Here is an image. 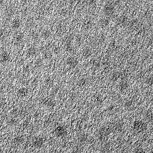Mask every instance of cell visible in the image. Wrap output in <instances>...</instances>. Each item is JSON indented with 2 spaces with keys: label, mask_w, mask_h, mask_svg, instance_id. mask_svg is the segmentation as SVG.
Masks as SVG:
<instances>
[{
  "label": "cell",
  "mask_w": 153,
  "mask_h": 153,
  "mask_svg": "<svg viewBox=\"0 0 153 153\" xmlns=\"http://www.w3.org/2000/svg\"><path fill=\"white\" fill-rule=\"evenodd\" d=\"M55 134L58 137H63L66 135L67 132L64 127L59 126L55 130Z\"/></svg>",
  "instance_id": "obj_3"
},
{
  "label": "cell",
  "mask_w": 153,
  "mask_h": 153,
  "mask_svg": "<svg viewBox=\"0 0 153 153\" xmlns=\"http://www.w3.org/2000/svg\"><path fill=\"white\" fill-rule=\"evenodd\" d=\"M71 153H82V152L80 149L79 148H75L74 149Z\"/></svg>",
  "instance_id": "obj_8"
},
{
  "label": "cell",
  "mask_w": 153,
  "mask_h": 153,
  "mask_svg": "<svg viewBox=\"0 0 153 153\" xmlns=\"http://www.w3.org/2000/svg\"><path fill=\"white\" fill-rule=\"evenodd\" d=\"M44 143L45 142L42 138H37L33 142V145L36 148L39 149L41 148L44 145Z\"/></svg>",
  "instance_id": "obj_4"
},
{
  "label": "cell",
  "mask_w": 153,
  "mask_h": 153,
  "mask_svg": "<svg viewBox=\"0 0 153 153\" xmlns=\"http://www.w3.org/2000/svg\"><path fill=\"white\" fill-rule=\"evenodd\" d=\"M134 153H145V150L143 148L138 147L136 148Z\"/></svg>",
  "instance_id": "obj_7"
},
{
  "label": "cell",
  "mask_w": 153,
  "mask_h": 153,
  "mask_svg": "<svg viewBox=\"0 0 153 153\" xmlns=\"http://www.w3.org/2000/svg\"><path fill=\"white\" fill-rule=\"evenodd\" d=\"M110 150H111V147L109 145L106 144L103 148L102 152L103 153H109L110 152Z\"/></svg>",
  "instance_id": "obj_6"
},
{
  "label": "cell",
  "mask_w": 153,
  "mask_h": 153,
  "mask_svg": "<svg viewBox=\"0 0 153 153\" xmlns=\"http://www.w3.org/2000/svg\"><path fill=\"white\" fill-rule=\"evenodd\" d=\"M134 130L138 132H142L147 129V125L142 120H136L133 124Z\"/></svg>",
  "instance_id": "obj_1"
},
{
  "label": "cell",
  "mask_w": 153,
  "mask_h": 153,
  "mask_svg": "<svg viewBox=\"0 0 153 153\" xmlns=\"http://www.w3.org/2000/svg\"><path fill=\"white\" fill-rule=\"evenodd\" d=\"M111 133V130L107 127H103L98 131V138L101 140H104L108 137Z\"/></svg>",
  "instance_id": "obj_2"
},
{
  "label": "cell",
  "mask_w": 153,
  "mask_h": 153,
  "mask_svg": "<svg viewBox=\"0 0 153 153\" xmlns=\"http://www.w3.org/2000/svg\"><path fill=\"white\" fill-rule=\"evenodd\" d=\"M13 26H14V27H15V25H16V28H18V27L19 26L20 23H19L17 20H16V21H14V23H13Z\"/></svg>",
  "instance_id": "obj_9"
},
{
  "label": "cell",
  "mask_w": 153,
  "mask_h": 153,
  "mask_svg": "<svg viewBox=\"0 0 153 153\" xmlns=\"http://www.w3.org/2000/svg\"><path fill=\"white\" fill-rule=\"evenodd\" d=\"M22 139H23V138H20L19 137H17L16 138H15V139H14V141L13 142V145L18 146V145L22 143V141H23Z\"/></svg>",
  "instance_id": "obj_5"
}]
</instances>
